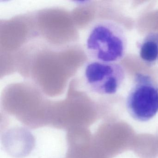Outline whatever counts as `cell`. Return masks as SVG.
Returning <instances> with one entry per match:
<instances>
[{
  "mask_svg": "<svg viewBox=\"0 0 158 158\" xmlns=\"http://www.w3.org/2000/svg\"><path fill=\"white\" fill-rule=\"evenodd\" d=\"M81 74L86 89L101 95L116 93L125 78L124 70L120 64L92 60L85 64Z\"/></svg>",
  "mask_w": 158,
  "mask_h": 158,
  "instance_id": "cell-3",
  "label": "cell"
},
{
  "mask_svg": "<svg viewBox=\"0 0 158 158\" xmlns=\"http://www.w3.org/2000/svg\"><path fill=\"white\" fill-rule=\"evenodd\" d=\"M140 59L149 65L158 62V33L151 32L146 35L139 46Z\"/></svg>",
  "mask_w": 158,
  "mask_h": 158,
  "instance_id": "cell-4",
  "label": "cell"
},
{
  "mask_svg": "<svg viewBox=\"0 0 158 158\" xmlns=\"http://www.w3.org/2000/svg\"><path fill=\"white\" fill-rule=\"evenodd\" d=\"M129 114L135 120L147 122L158 112V85L149 76L136 74L126 100Z\"/></svg>",
  "mask_w": 158,
  "mask_h": 158,
  "instance_id": "cell-2",
  "label": "cell"
},
{
  "mask_svg": "<svg viewBox=\"0 0 158 158\" xmlns=\"http://www.w3.org/2000/svg\"><path fill=\"white\" fill-rule=\"evenodd\" d=\"M85 51L90 60L116 63L124 57L127 40L123 28L110 21H102L89 29L85 40Z\"/></svg>",
  "mask_w": 158,
  "mask_h": 158,
  "instance_id": "cell-1",
  "label": "cell"
}]
</instances>
